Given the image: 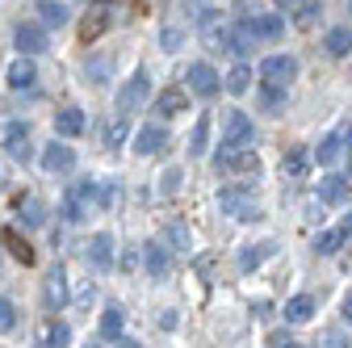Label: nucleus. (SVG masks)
<instances>
[{
	"label": "nucleus",
	"mask_w": 352,
	"mask_h": 348,
	"mask_svg": "<svg viewBox=\"0 0 352 348\" xmlns=\"http://www.w3.org/2000/svg\"><path fill=\"white\" fill-rule=\"evenodd\" d=\"M218 206H223V214H231V219H239V223L260 219V202H256V193H252L248 185L223 189V193H218Z\"/></svg>",
	"instance_id": "nucleus-1"
},
{
	"label": "nucleus",
	"mask_w": 352,
	"mask_h": 348,
	"mask_svg": "<svg viewBox=\"0 0 352 348\" xmlns=\"http://www.w3.org/2000/svg\"><path fill=\"white\" fill-rule=\"evenodd\" d=\"M147 97H151V84H147V72L139 67L135 76H130V80L122 84V93H118V118H130V113H139Z\"/></svg>",
	"instance_id": "nucleus-2"
},
{
	"label": "nucleus",
	"mask_w": 352,
	"mask_h": 348,
	"mask_svg": "<svg viewBox=\"0 0 352 348\" xmlns=\"http://www.w3.org/2000/svg\"><path fill=\"white\" fill-rule=\"evenodd\" d=\"M252 139H256L252 118H248V113H239V109H231V113H227V126H223V147L239 151V147H252Z\"/></svg>",
	"instance_id": "nucleus-3"
},
{
	"label": "nucleus",
	"mask_w": 352,
	"mask_h": 348,
	"mask_svg": "<svg viewBox=\"0 0 352 348\" xmlns=\"http://www.w3.org/2000/svg\"><path fill=\"white\" fill-rule=\"evenodd\" d=\"M294 76H298V59L294 55H269V59L260 63V80L273 84V89H285Z\"/></svg>",
	"instance_id": "nucleus-4"
},
{
	"label": "nucleus",
	"mask_w": 352,
	"mask_h": 348,
	"mask_svg": "<svg viewBox=\"0 0 352 348\" xmlns=\"http://www.w3.org/2000/svg\"><path fill=\"white\" fill-rule=\"evenodd\" d=\"M13 42H17V51L30 59V55H42L51 47V38H47V25H38V21H21L17 25V34H13Z\"/></svg>",
	"instance_id": "nucleus-5"
},
{
	"label": "nucleus",
	"mask_w": 352,
	"mask_h": 348,
	"mask_svg": "<svg viewBox=\"0 0 352 348\" xmlns=\"http://www.w3.org/2000/svg\"><path fill=\"white\" fill-rule=\"evenodd\" d=\"M218 168L231 172V177H252V172H260V155H256L252 147H239V151L223 147V155H218Z\"/></svg>",
	"instance_id": "nucleus-6"
},
{
	"label": "nucleus",
	"mask_w": 352,
	"mask_h": 348,
	"mask_svg": "<svg viewBox=\"0 0 352 348\" xmlns=\"http://www.w3.org/2000/svg\"><path fill=\"white\" fill-rule=\"evenodd\" d=\"M214 42H218L223 51H231V55H248V51L256 47V38H252L243 25H223V30L214 34Z\"/></svg>",
	"instance_id": "nucleus-7"
},
{
	"label": "nucleus",
	"mask_w": 352,
	"mask_h": 348,
	"mask_svg": "<svg viewBox=\"0 0 352 348\" xmlns=\"http://www.w3.org/2000/svg\"><path fill=\"white\" fill-rule=\"evenodd\" d=\"M42 168L55 172V177H67V172L76 168V151L67 143H51L47 151H42Z\"/></svg>",
	"instance_id": "nucleus-8"
},
{
	"label": "nucleus",
	"mask_w": 352,
	"mask_h": 348,
	"mask_svg": "<svg viewBox=\"0 0 352 348\" xmlns=\"http://www.w3.org/2000/svg\"><path fill=\"white\" fill-rule=\"evenodd\" d=\"M189 93H197V97H214L218 93V72L210 63H193L189 67Z\"/></svg>",
	"instance_id": "nucleus-9"
},
{
	"label": "nucleus",
	"mask_w": 352,
	"mask_h": 348,
	"mask_svg": "<svg viewBox=\"0 0 352 348\" xmlns=\"http://www.w3.org/2000/svg\"><path fill=\"white\" fill-rule=\"evenodd\" d=\"M243 30H248L252 38H281L285 21H281L277 13H256V17H248V21H243Z\"/></svg>",
	"instance_id": "nucleus-10"
},
{
	"label": "nucleus",
	"mask_w": 352,
	"mask_h": 348,
	"mask_svg": "<svg viewBox=\"0 0 352 348\" xmlns=\"http://www.w3.org/2000/svg\"><path fill=\"white\" fill-rule=\"evenodd\" d=\"M164 147H168V130H160V126H143L135 135V151L139 155H160Z\"/></svg>",
	"instance_id": "nucleus-11"
},
{
	"label": "nucleus",
	"mask_w": 352,
	"mask_h": 348,
	"mask_svg": "<svg viewBox=\"0 0 352 348\" xmlns=\"http://www.w3.org/2000/svg\"><path fill=\"white\" fill-rule=\"evenodd\" d=\"M0 143H5L13 155L25 160V151H30V147H25V143H30V126H25V122H9L5 130H0Z\"/></svg>",
	"instance_id": "nucleus-12"
},
{
	"label": "nucleus",
	"mask_w": 352,
	"mask_h": 348,
	"mask_svg": "<svg viewBox=\"0 0 352 348\" xmlns=\"http://www.w3.org/2000/svg\"><path fill=\"white\" fill-rule=\"evenodd\" d=\"M55 130H59L63 139H76V135H84V130H88V118L80 109H59L55 113Z\"/></svg>",
	"instance_id": "nucleus-13"
},
{
	"label": "nucleus",
	"mask_w": 352,
	"mask_h": 348,
	"mask_svg": "<svg viewBox=\"0 0 352 348\" xmlns=\"http://www.w3.org/2000/svg\"><path fill=\"white\" fill-rule=\"evenodd\" d=\"M88 260H93L97 269H109V265H113V239H109L105 231L93 235V243H88Z\"/></svg>",
	"instance_id": "nucleus-14"
},
{
	"label": "nucleus",
	"mask_w": 352,
	"mask_h": 348,
	"mask_svg": "<svg viewBox=\"0 0 352 348\" xmlns=\"http://www.w3.org/2000/svg\"><path fill=\"white\" fill-rule=\"evenodd\" d=\"M34 80H38V72H34V63L21 55V59H13V67H9V89H34Z\"/></svg>",
	"instance_id": "nucleus-15"
},
{
	"label": "nucleus",
	"mask_w": 352,
	"mask_h": 348,
	"mask_svg": "<svg viewBox=\"0 0 352 348\" xmlns=\"http://www.w3.org/2000/svg\"><path fill=\"white\" fill-rule=\"evenodd\" d=\"M185 105H189V93L185 89H164L155 97V113H185Z\"/></svg>",
	"instance_id": "nucleus-16"
},
{
	"label": "nucleus",
	"mask_w": 352,
	"mask_h": 348,
	"mask_svg": "<svg viewBox=\"0 0 352 348\" xmlns=\"http://www.w3.org/2000/svg\"><path fill=\"white\" fill-rule=\"evenodd\" d=\"M143 260H147V273H151V277H164V273L172 269V260H168V248H164V243H147Z\"/></svg>",
	"instance_id": "nucleus-17"
},
{
	"label": "nucleus",
	"mask_w": 352,
	"mask_h": 348,
	"mask_svg": "<svg viewBox=\"0 0 352 348\" xmlns=\"http://www.w3.org/2000/svg\"><path fill=\"white\" fill-rule=\"evenodd\" d=\"M311 315H315V298L298 294V298H289V302H285V319H289V323H306Z\"/></svg>",
	"instance_id": "nucleus-18"
},
{
	"label": "nucleus",
	"mask_w": 352,
	"mask_h": 348,
	"mask_svg": "<svg viewBox=\"0 0 352 348\" xmlns=\"http://www.w3.org/2000/svg\"><path fill=\"white\" fill-rule=\"evenodd\" d=\"M323 47H327L331 55H348V51H352V30H348V25H336V30H327Z\"/></svg>",
	"instance_id": "nucleus-19"
},
{
	"label": "nucleus",
	"mask_w": 352,
	"mask_h": 348,
	"mask_svg": "<svg viewBox=\"0 0 352 348\" xmlns=\"http://www.w3.org/2000/svg\"><path fill=\"white\" fill-rule=\"evenodd\" d=\"M47 298H51V307H63V302H67V273H63V269L51 273V281H47Z\"/></svg>",
	"instance_id": "nucleus-20"
},
{
	"label": "nucleus",
	"mask_w": 352,
	"mask_h": 348,
	"mask_svg": "<svg viewBox=\"0 0 352 348\" xmlns=\"http://www.w3.org/2000/svg\"><path fill=\"white\" fill-rule=\"evenodd\" d=\"M122 307H105V315H101V336H109V340H122Z\"/></svg>",
	"instance_id": "nucleus-21"
},
{
	"label": "nucleus",
	"mask_w": 352,
	"mask_h": 348,
	"mask_svg": "<svg viewBox=\"0 0 352 348\" xmlns=\"http://www.w3.org/2000/svg\"><path fill=\"white\" fill-rule=\"evenodd\" d=\"M273 252H277V243H252V248H248V252L239 256V265H243V269H256L260 260H269Z\"/></svg>",
	"instance_id": "nucleus-22"
},
{
	"label": "nucleus",
	"mask_w": 352,
	"mask_h": 348,
	"mask_svg": "<svg viewBox=\"0 0 352 348\" xmlns=\"http://www.w3.org/2000/svg\"><path fill=\"white\" fill-rule=\"evenodd\" d=\"M319 193H323V202H344L348 197V181L344 177H323V189Z\"/></svg>",
	"instance_id": "nucleus-23"
},
{
	"label": "nucleus",
	"mask_w": 352,
	"mask_h": 348,
	"mask_svg": "<svg viewBox=\"0 0 352 348\" xmlns=\"http://www.w3.org/2000/svg\"><path fill=\"white\" fill-rule=\"evenodd\" d=\"M38 13H42V25H63V21H67V9L55 5V0H42Z\"/></svg>",
	"instance_id": "nucleus-24"
},
{
	"label": "nucleus",
	"mask_w": 352,
	"mask_h": 348,
	"mask_svg": "<svg viewBox=\"0 0 352 348\" xmlns=\"http://www.w3.org/2000/svg\"><path fill=\"white\" fill-rule=\"evenodd\" d=\"M126 135H130L126 118H113V122L105 126V147H122V143H126Z\"/></svg>",
	"instance_id": "nucleus-25"
},
{
	"label": "nucleus",
	"mask_w": 352,
	"mask_h": 348,
	"mask_svg": "<svg viewBox=\"0 0 352 348\" xmlns=\"http://www.w3.org/2000/svg\"><path fill=\"white\" fill-rule=\"evenodd\" d=\"M315 160H319V164H336V160H340V135H327V139L315 147Z\"/></svg>",
	"instance_id": "nucleus-26"
},
{
	"label": "nucleus",
	"mask_w": 352,
	"mask_h": 348,
	"mask_svg": "<svg viewBox=\"0 0 352 348\" xmlns=\"http://www.w3.org/2000/svg\"><path fill=\"white\" fill-rule=\"evenodd\" d=\"M248 84H252V67H248V63L231 67V76H227V89H231V93H248Z\"/></svg>",
	"instance_id": "nucleus-27"
},
{
	"label": "nucleus",
	"mask_w": 352,
	"mask_h": 348,
	"mask_svg": "<svg viewBox=\"0 0 352 348\" xmlns=\"http://www.w3.org/2000/svg\"><path fill=\"white\" fill-rule=\"evenodd\" d=\"M206 143H210V122H206V118H197L193 135H189V151H193V155H201V151H206Z\"/></svg>",
	"instance_id": "nucleus-28"
},
{
	"label": "nucleus",
	"mask_w": 352,
	"mask_h": 348,
	"mask_svg": "<svg viewBox=\"0 0 352 348\" xmlns=\"http://www.w3.org/2000/svg\"><path fill=\"white\" fill-rule=\"evenodd\" d=\"M67 340H72V331H67V323H51V327H47V344H51V348H63Z\"/></svg>",
	"instance_id": "nucleus-29"
},
{
	"label": "nucleus",
	"mask_w": 352,
	"mask_h": 348,
	"mask_svg": "<svg viewBox=\"0 0 352 348\" xmlns=\"http://www.w3.org/2000/svg\"><path fill=\"white\" fill-rule=\"evenodd\" d=\"M168 239L176 243V252H189V231H185L181 223H172V227H168Z\"/></svg>",
	"instance_id": "nucleus-30"
},
{
	"label": "nucleus",
	"mask_w": 352,
	"mask_h": 348,
	"mask_svg": "<svg viewBox=\"0 0 352 348\" xmlns=\"http://www.w3.org/2000/svg\"><path fill=\"white\" fill-rule=\"evenodd\" d=\"M42 219H47V214H42V202L30 197V202H25V223H30V227H42Z\"/></svg>",
	"instance_id": "nucleus-31"
},
{
	"label": "nucleus",
	"mask_w": 352,
	"mask_h": 348,
	"mask_svg": "<svg viewBox=\"0 0 352 348\" xmlns=\"http://www.w3.org/2000/svg\"><path fill=\"white\" fill-rule=\"evenodd\" d=\"M285 172L302 177V172H306V155H302V151H289V155H285Z\"/></svg>",
	"instance_id": "nucleus-32"
},
{
	"label": "nucleus",
	"mask_w": 352,
	"mask_h": 348,
	"mask_svg": "<svg viewBox=\"0 0 352 348\" xmlns=\"http://www.w3.org/2000/svg\"><path fill=\"white\" fill-rule=\"evenodd\" d=\"M336 243H340V231H323V235L315 239V248H319L323 256H327V252H336Z\"/></svg>",
	"instance_id": "nucleus-33"
},
{
	"label": "nucleus",
	"mask_w": 352,
	"mask_h": 348,
	"mask_svg": "<svg viewBox=\"0 0 352 348\" xmlns=\"http://www.w3.org/2000/svg\"><path fill=\"white\" fill-rule=\"evenodd\" d=\"M13 323H17V315H13V302H9V298H0V327L9 331Z\"/></svg>",
	"instance_id": "nucleus-34"
},
{
	"label": "nucleus",
	"mask_w": 352,
	"mask_h": 348,
	"mask_svg": "<svg viewBox=\"0 0 352 348\" xmlns=\"http://www.w3.org/2000/svg\"><path fill=\"white\" fill-rule=\"evenodd\" d=\"M181 42H185L181 30H164V51H181Z\"/></svg>",
	"instance_id": "nucleus-35"
},
{
	"label": "nucleus",
	"mask_w": 352,
	"mask_h": 348,
	"mask_svg": "<svg viewBox=\"0 0 352 348\" xmlns=\"http://www.w3.org/2000/svg\"><path fill=\"white\" fill-rule=\"evenodd\" d=\"M264 105H269V109H281V89H273V84H269V89H264Z\"/></svg>",
	"instance_id": "nucleus-36"
},
{
	"label": "nucleus",
	"mask_w": 352,
	"mask_h": 348,
	"mask_svg": "<svg viewBox=\"0 0 352 348\" xmlns=\"http://www.w3.org/2000/svg\"><path fill=\"white\" fill-rule=\"evenodd\" d=\"M176 181H181V172L168 168V172H164V193H176Z\"/></svg>",
	"instance_id": "nucleus-37"
},
{
	"label": "nucleus",
	"mask_w": 352,
	"mask_h": 348,
	"mask_svg": "<svg viewBox=\"0 0 352 348\" xmlns=\"http://www.w3.org/2000/svg\"><path fill=\"white\" fill-rule=\"evenodd\" d=\"M344 319H348V323H352V294H348V298H344Z\"/></svg>",
	"instance_id": "nucleus-38"
},
{
	"label": "nucleus",
	"mask_w": 352,
	"mask_h": 348,
	"mask_svg": "<svg viewBox=\"0 0 352 348\" xmlns=\"http://www.w3.org/2000/svg\"><path fill=\"white\" fill-rule=\"evenodd\" d=\"M344 235H352V214H348V219H344V227H340V239Z\"/></svg>",
	"instance_id": "nucleus-39"
},
{
	"label": "nucleus",
	"mask_w": 352,
	"mask_h": 348,
	"mask_svg": "<svg viewBox=\"0 0 352 348\" xmlns=\"http://www.w3.org/2000/svg\"><path fill=\"white\" fill-rule=\"evenodd\" d=\"M327 344H331V348H344V336H327Z\"/></svg>",
	"instance_id": "nucleus-40"
},
{
	"label": "nucleus",
	"mask_w": 352,
	"mask_h": 348,
	"mask_svg": "<svg viewBox=\"0 0 352 348\" xmlns=\"http://www.w3.org/2000/svg\"><path fill=\"white\" fill-rule=\"evenodd\" d=\"M118 348H143V344H135V340H118Z\"/></svg>",
	"instance_id": "nucleus-41"
},
{
	"label": "nucleus",
	"mask_w": 352,
	"mask_h": 348,
	"mask_svg": "<svg viewBox=\"0 0 352 348\" xmlns=\"http://www.w3.org/2000/svg\"><path fill=\"white\" fill-rule=\"evenodd\" d=\"M285 348H302V344H285Z\"/></svg>",
	"instance_id": "nucleus-42"
},
{
	"label": "nucleus",
	"mask_w": 352,
	"mask_h": 348,
	"mask_svg": "<svg viewBox=\"0 0 352 348\" xmlns=\"http://www.w3.org/2000/svg\"><path fill=\"white\" fill-rule=\"evenodd\" d=\"M348 9H352V0H348Z\"/></svg>",
	"instance_id": "nucleus-43"
}]
</instances>
